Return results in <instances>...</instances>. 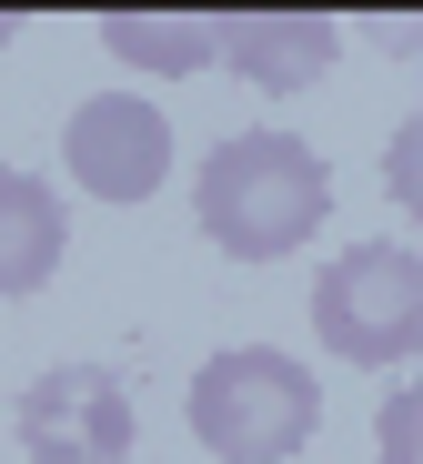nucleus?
<instances>
[{
    "label": "nucleus",
    "instance_id": "obj_8",
    "mask_svg": "<svg viewBox=\"0 0 423 464\" xmlns=\"http://www.w3.org/2000/svg\"><path fill=\"white\" fill-rule=\"evenodd\" d=\"M101 51L141 61V71H212L222 61V21L212 11H101Z\"/></svg>",
    "mask_w": 423,
    "mask_h": 464
},
{
    "label": "nucleus",
    "instance_id": "obj_5",
    "mask_svg": "<svg viewBox=\"0 0 423 464\" xmlns=\"http://www.w3.org/2000/svg\"><path fill=\"white\" fill-rule=\"evenodd\" d=\"M61 162L91 202H151L172 182V121H161L141 92H91L61 131Z\"/></svg>",
    "mask_w": 423,
    "mask_h": 464
},
{
    "label": "nucleus",
    "instance_id": "obj_3",
    "mask_svg": "<svg viewBox=\"0 0 423 464\" xmlns=\"http://www.w3.org/2000/svg\"><path fill=\"white\" fill-rule=\"evenodd\" d=\"M312 334L332 363L393 373L423 343V253L413 243H343L312 273Z\"/></svg>",
    "mask_w": 423,
    "mask_h": 464
},
{
    "label": "nucleus",
    "instance_id": "obj_4",
    "mask_svg": "<svg viewBox=\"0 0 423 464\" xmlns=\"http://www.w3.org/2000/svg\"><path fill=\"white\" fill-rule=\"evenodd\" d=\"M21 454L31 464H131V383L111 363H51L31 394H21Z\"/></svg>",
    "mask_w": 423,
    "mask_h": 464
},
{
    "label": "nucleus",
    "instance_id": "obj_12",
    "mask_svg": "<svg viewBox=\"0 0 423 464\" xmlns=\"http://www.w3.org/2000/svg\"><path fill=\"white\" fill-rule=\"evenodd\" d=\"M403 363H413V373H403V383H413V394H423V343H413V353H403Z\"/></svg>",
    "mask_w": 423,
    "mask_h": 464
},
{
    "label": "nucleus",
    "instance_id": "obj_11",
    "mask_svg": "<svg viewBox=\"0 0 423 464\" xmlns=\"http://www.w3.org/2000/svg\"><path fill=\"white\" fill-rule=\"evenodd\" d=\"M373 31H383V41H393L403 61H423V21H373Z\"/></svg>",
    "mask_w": 423,
    "mask_h": 464
},
{
    "label": "nucleus",
    "instance_id": "obj_2",
    "mask_svg": "<svg viewBox=\"0 0 423 464\" xmlns=\"http://www.w3.org/2000/svg\"><path fill=\"white\" fill-rule=\"evenodd\" d=\"M312 424H322V383L273 343H232L192 373V434L212 464H293Z\"/></svg>",
    "mask_w": 423,
    "mask_h": 464
},
{
    "label": "nucleus",
    "instance_id": "obj_9",
    "mask_svg": "<svg viewBox=\"0 0 423 464\" xmlns=\"http://www.w3.org/2000/svg\"><path fill=\"white\" fill-rule=\"evenodd\" d=\"M383 192H393V202L413 212V232H423V102H413V111L393 121V141H383ZM413 253H423V243H413Z\"/></svg>",
    "mask_w": 423,
    "mask_h": 464
},
{
    "label": "nucleus",
    "instance_id": "obj_7",
    "mask_svg": "<svg viewBox=\"0 0 423 464\" xmlns=\"http://www.w3.org/2000/svg\"><path fill=\"white\" fill-rule=\"evenodd\" d=\"M61 243H71L61 192L41 172H0V303H31L61 273Z\"/></svg>",
    "mask_w": 423,
    "mask_h": 464
},
{
    "label": "nucleus",
    "instance_id": "obj_13",
    "mask_svg": "<svg viewBox=\"0 0 423 464\" xmlns=\"http://www.w3.org/2000/svg\"><path fill=\"white\" fill-rule=\"evenodd\" d=\"M11 31H21V11H0V41H11Z\"/></svg>",
    "mask_w": 423,
    "mask_h": 464
},
{
    "label": "nucleus",
    "instance_id": "obj_1",
    "mask_svg": "<svg viewBox=\"0 0 423 464\" xmlns=\"http://www.w3.org/2000/svg\"><path fill=\"white\" fill-rule=\"evenodd\" d=\"M192 212L212 232V253L283 263V253L312 243L322 212H332V162H322L303 131H232L212 162H202V182H192Z\"/></svg>",
    "mask_w": 423,
    "mask_h": 464
},
{
    "label": "nucleus",
    "instance_id": "obj_6",
    "mask_svg": "<svg viewBox=\"0 0 423 464\" xmlns=\"http://www.w3.org/2000/svg\"><path fill=\"white\" fill-rule=\"evenodd\" d=\"M332 51H343V31L322 11H232L222 21V61L252 92H312L332 71Z\"/></svg>",
    "mask_w": 423,
    "mask_h": 464
},
{
    "label": "nucleus",
    "instance_id": "obj_10",
    "mask_svg": "<svg viewBox=\"0 0 423 464\" xmlns=\"http://www.w3.org/2000/svg\"><path fill=\"white\" fill-rule=\"evenodd\" d=\"M383 464H423V394L413 383L383 404Z\"/></svg>",
    "mask_w": 423,
    "mask_h": 464
}]
</instances>
